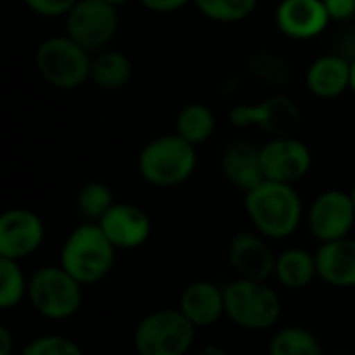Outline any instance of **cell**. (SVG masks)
Segmentation results:
<instances>
[{"instance_id":"obj_1","label":"cell","mask_w":355,"mask_h":355,"mask_svg":"<svg viewBox=\"0 0 355 355\" xmlns=\"http://www.w3.org/2000/svg\"><path fill=\"white\" fill-rule=\"evenodd\" d=\"M245 214L260 235L270 241H283L297 233L306 223V208L295 185L264 181L243 196Z\"/></svg>"},{"instance_id":"obj_2","label":"cell","mask_w":355,"mask_h":355,"mask_svg":"<svg viewBox=\"0 0 355 355\" xmlns=\"http://www.w3.org/2000/svg\"><path fill=\"white\" fill-rule=\"evenodd\" d=\"M116 248L98 223H81L62 241L58 264L83 287L104 281L116 264Z\"/></svg>"},{"instance_id":"obj_3","label":"cell","mask_w":355,"mask_h":355,"mask_svg":"<svg viewBox=\"0 0 355 355\" xmlns=\"http://www.w3.org/2000/svg\"><path fill=\"white\" fill-rule=\"evenodd\" d=\"M225 316L248 333H266L279 327L283 300L268 281L233 279L225 285Z\"/></svg>"},{"instance_id":"obj_4","label":"cell","mask_w":355,"mask_h":355,"mask_svg":"<svg viewBox=\"0 0 355 355\" xmlns=\"http://www.w3.org/2000/svg\"><path fill=\"white\" fill-rule=\"evenodd\" d=\"M196 168L198 148L177 133L150 139L137 156L139 177L156 189H173L187 183Z\"/></svg>"},{"instance_id":"obj_5","label":"cell","mask_w":355,"mask_h":355,"mask_svg":"<svg viewBox=\"0 0 355 355\" xmlns=\"http://www.w3.org/2000/svg\"><path fill=\"white\" fill-rule=\"evenodd\" d=\"M198 329L179 308H160L146 314L133 331L137 355H187L196 343Z\"/></svg>"},{"instance_id":"obj_6","label":"cell","mask_w":355,"mask_h":355,"mask_svg":"<svg viewBox=\"0 0 355 355\" xmlns=\"http://www.w3.org/2000/svg\"><path fill=\"white\" fill-rule=\"evenodd\" d=\"M27 302L46 320H69L83 306V285L60 264L40 266L29 277Z\"/></svg>"},{"instance_id":"obj_7","label":"cell","mask_w":355,"mask_h":355,"mask_svg":"<svg viewBox=\"0 0 355 355\" xmlns=\"http://www.w3.org/2000/svg\"><path fill=\"white\" fill-rule=\"evenodd\" d=\"M35 67L48 85L69 92L89 81L92 54L67 33L50 35L35 50Z\"/></svg>"},{"instance_id":"obj_8","label":"cell","mask_w":355,"mask_h":355,"mask_svg":"<svg viewBox=\"0 0 355 355\" xmlns=\"http://www.w3.org/2000/svg\"><path fill=\"white\" fill-rule=\"evenodd\" d=\"M119 8L106 0H79L64 17V33L89 54L106 50L119 31Z\"/></svg>"},{"instance_id":"obj_9","label":"cell","mask_w":355,"mask_h":355,"mask_svg":"<svg viewBox=\"0 0 355 355\" xmlns=\"http://www.w3.org/2000/svg\"><path fill=\"white\" fill-rule=\"evenodd\" d=\"M229 123L237 129H262L270 137L293 135L302 123V110L289 96L272 94L258 104H235L229 110Z\"/></svg>"},{"instance_id":"obj_10","label":"cell","mask_w":355,"mask_h":355,"mask_svg":"<svg viewBox=\"0 0 355 355\" xmlns=\"http://www.w3.org/2000/svg\"><path fill=\"white\" fill-rule=\"evenodd\" d=\"M306 227L318 243L349 237L355 227V204L345 189H324L306 208Z\"/></svg>"},{"instance_id":"obj_11","label":"cell","mask_w":355,"mask_h":355,"mask_svg":"<svg viewBox=\"0 0 355 355\" xmlns=\"http://www.w3.org/2000/svg\"><path fill=\"white\" fill-rule=\"evenodd\" d=\"M260 162L266 181L295 185L308 177L314 164L312 150L295 135L270 137L260 146Z\"/></svg>"},{"instance_id":"obj_12","label":"cell","mask_w":355,"mask_h":355,"mask_svg":"<svg viewBox=\"0 0 355 355\" xmlns=\"http://www.w3.org/2000/svg\"><path fill=\"white\" fill-rule=\"evenodd\" d=\"M46 237L40 214L29 208H8L0 216V258L23 262L33 256Z\"/></svg>"},{"instance_id":"obj_13","label":"cell","mask_w":355,"mask_h":355,"mask_svg":"<svg viewBox=\"0 0 355 355\" xmlns=\"http://www.w3.org/2000/svg\"><path fill=\"white\" fill-rule=\"evenodd\" d=\"M258 231H239L227 245V262L239 279L270 281L275 277L277 252Z\"/></svg>"},{"instance_id":"obj_14","label":"cell","mask_w":355,"mask_h":355,"mask_svg":"<svg viewBox=\"0 0 355 355\" xmlns=\"http://www.w3.org/2000/svg\"><path fill=\"white\" fill-rule=\"evenodd\" d=\"M331 23L322 0H281L275 8V25L289 40H314L324 33Z\"/></svg>"},{"instance_id":"obj_15","label":"cell","mask_w":355,"mask_h":355,"mask_svg":"<svg viewBox=\"0 0 355 355\" xmlns=\"http://www.w3.org/2000/svg\"><path fill=\"white\" fill-rule=\"evenodd\" d=\"M98 225L102 227L110 243L116 250L125 252L144 248L152 237L150 214L141 206L129 202H116Z\"/></svg>"},{"instance_id":"obj_16","label":"cell","mask_w":355,"mask_h":355,"mask_svg":"<svg viewBox=\"0 0 355 355\" xmlns=\"http://www.w3.org/2000/svg\"><path fill=\"white\" fill-rule=\"evenodd\" d=\"M177 308L198 329L206 331L216 327L225 316V287L200 279L183 287Z\"/></svg>"},{"instance_id":"obj_17","label":"cell","mask_w":355,"mask_h":355,"mask_svg":"<svg viewBox=\"0 0 355 355\" xmlns=\"http://www.w3.org/2000/svg\"><path fill=\"white\" fill-rule=\"evenodd\" d=\"M220 171L227 183L243 196L266 181L260 162V146L243 137H237L225 146L220 154Z\"/></svg>"},{"instance_id":"obj_18","label":"cell","mask_w":355,"mask_h":355,"mask_svg":"<svg viewBox=\"0 0 355 355\" xmlns=\"http://www.w3.org/2000/svg\"><path fill=\"white\" fill-rule=\"evenodd\" d=\"M306 87L318 100H335L349 89L352 60L339 52H329L310 62L306 69Z\"/></svg>"},{"instance_id":"obj_19","label":"cell","mask_w":355,"mask_h":355,"mask_svg":"<svg viewBox=\"0 0 355 355\" xmlns=\"http://www.w3.org/2000/svg\"><path fill=\"white\" fill-rule=\"evenodd\" d=\"M316 254L318 279L335 289L355 287V239L343 237L337 241L320 243Z\"/></svg>"},{"instance_id":"obj_20","label":"cell","mask_w":355,"mask_h":355,"mask_svg":"<svg viewBox=\"0 0 355 355\" xmlns=\"http://www.w3.org/2000/svg\"><path fill=\"white\" fill-rule=\"evenodd\" d=\"M283 289L302 291L318 279L316 254L306 248H287L277 254L275 277Z\"/></svg>"},{"instance_id":"obj_21","label":"cell","mask_w":355,"mask_h":355,"mask_svg":"<svg viewBox=\"0 0 355 355\" xmlns=\"http://www.w3.org/2000/svg\"><path fill=\"white\" fill-rule=\"evenodd\" d=\"M133 77V62L131 58L121 52L106 48L102 52L92 54V69H89V81L106 92L123 89Z\"/></svg>"},{"instance_id":"obj_22","label":"cell","mask_w":355,"mask_h":355,"mask_svg":"<svg viewBox=\"0 0 355 355\" xmlns=\"http://www.w3.org/2000/svg\"><path fill=\"white\" fill-rule=\"evenodd\" d=\"M216 131V116L210 106L202 102H191L183 106L175 119V133L189 141L191 146L206 144Z\"/></svg>"},{"instance_id":"obj_23","label":"cell","mask_w":355,"mask_h":355,"mask_svg":"<svg viewBox=\"0 0 355 355\" xmlns=\"http://www.w3.org/2000/svg\"><path fill=\"white\" fill-rule=\"evenodd\" d=\"M268 355H327L320 339L297 324L281 327L268 341Z\"/></svg>"},{"instance_id":"obj_24","label":"cell","mask_w":355,"mask_h":355,"mask_svg":"<svg viewBox=\"0 0 355 355\" xmlns=\"http://www.w3.org/2000/svg\"><path fill=\"white\" fill-rule=\"evenodd\" d=\"M29 277L25 275L21 262L0 258V308L12 310L27 300Z\"/></svg>"},{"instance_id":"obj_25","label":"cell","mask_w":355,"mask_h":355,"mask_svg":"<svg viewBox=\"0 0 355 355\" xmlns=\"http://www.w3.org/2000/svg\"><path fill=\"white\" fill-rule=\"evenodd\" d=\"M260 0H193L202 17L214 23H241L254 15Z\"/></svg>"},{"instance_id":"obj_26","label":"cell","mask_w":355,"mask_h":355,"mask_svg":"<svg viewBox=\"0 0 355 355\" xmlns=\"http://www.w3.org/2000/svg\"><path fill=\"white\" fill-rule=\"evenodd\" d=\"M75 204H77L79 214L87 223H100L106 216V212L116 202H114L112 189L106 183H102V181H89V183H85L79 189Z\"/></svg>"},{"instance_id":"obj_27","label":"cell","mask_w":355,"mask_h":355,"mask_svg":"<svg viewBox=\"0 0 355 355\" xmlns=\"http://www.w3.org/2000/svg\"><path fill=\"white\" fill-rule=\"evenodd\" d=\"M19 355H85L81 345L67 337V335H58V333H48V335H40L33 337L31 341H27L21 349Z\"/></svg>"},{"instance_id":"obj_28","label":"cell","mask_w":355,"mask_h":355,"mask_svg":"<svg viewBox=\"0 0 355 355\" xmlns=\"http://www.w3.org/2000/svg\"><path fill=\"white\" fill-rule=\"evenodd\" d=\"M250 69L266 81H275V83H283V85H287V81H289V64L270 52L256 54L250 60Z\"/></svg>"},{"instance_id":"obj_29","label":"cell","mask_w":355,"mask_h":355,"mask_svg":"<svg viewBox=\"0 0 355 355\" xmlns=\"http://www.w3.org/2000/svg\"><path fill=\"white\" fill-rule=\"evenodd\" d=\"M25 6L40 15V17H48V19H54V17H67L69 10L79 2V0H23Z\"/></svg>"},{"instance_id":"obj_30","label":"cell","mask_w":355,"mask_h":355,"mask_svg":"<svg viewBox=\"0 0 355 355\" xmlns=\"http://www.w3.org/2000/svg\"><path fill=\"white\" fill-rule=\"evenodd\" d=\"M333 23H349L355 17V0H322Z\"/></svg>"},{"instance_id":"obj_31","label":"cell","mask_w":355,"mask_h":355,"mask_svg":"<svg viewBox=\"0 0 355 355\" xmlns=\"http://www.w3.org/2000/svg\"><path fill=\"white\" fill-rule=\"evenodd\" d=\"M144 8L152 10V12H160V15H166V12H177L189 4H193V0H137Z\"/></svg>"},{"instance_id":"obj_32","label":"cell","mask_w":355,"mask_h":355,"mask_svg":"<svg viewBox=\"0 0 355 355\" xmlns=\"http://www.w3.org/2000/svg\"><path fill=\"white\" fill-rule=\"evenodd\" d=\"M15 354V337L8 327H0V355Z\"/></svg>"},{"instance_id":"obj_33","label":"cell","mask_w":355,"mask_h":355,"mask_svg":"<svg viewBox=\"0 0 355 355\" xmlns=\"http://www.w3.org/2000/svg\"><path fill=\"white\" fill-rule=\"evenodd\" d=\"M196 355H229V352L225 349V347H220V345H214V343H208V345H204V347H200Z\"/></svg>"},{"instance_id":"obj_34","label":"cell","mask_w":355,"mask_h":355,"mask_svg":"<svg viewBox=\"0 0 355 355\" xmlns=\"http://www.w3.org/2000/svg\"><path fill=\"white\" fill-rule=\"evenodd\" d=\"M349 92L355 96V58L352 60V81H349Z\"/></svg>"},{"instance_id":"obj_35","label":"cell","mask_w":355,"mask_h":355,"mask_svg":"<svg viewBox=\"0 0 355 355\" xmlns=\"http://www.w3.org/2000/svg\"><path fill=\"white\" fill-rule=\"evenodd\" d=\"M106 2H110L112 6H116V8H121V6H127V4H131L133 0H106Z\"/></svg>"},{"instance_id":"obj_36","label":"cell","mask_w":355,"mask_h":355,"mask_svg":"<svg viewBox=\"0 0 355 355\" xmlns=\"http://www.w3.org/2000/svg\"><path fill=\"white\" fill-rule=\"evenodd\" d=\"M349 193H352V198H354V204H355V183H354V187H352V191H349Z\"/></svg>"},{"instance_id":"obj_37","label":"cell","mask_w":355,"mask_h":355,"mask_svg":"<svg viewBox=\"0 0 355 355\" xmlns=\"http://www.w3.org/2000/svg\"><path fill=\"white\" fill-rule=\"evenodd\" d=\"M327 355H352V354H343V352H339V354H327Z\"/></svg>"},{"instance_id":"obj_38","label":"cell","mask_w":355,"mask_h":355,"mask_svg":"<svg viewBox=\"0 0 355 355\" xmlns=\"http://www.w3.org/2000/svg\"><path fill=\"white\" fill-rule=\"evenodd\" d=\"M133 355H137V354H133Z\"/></svg>"}]
</instances>
